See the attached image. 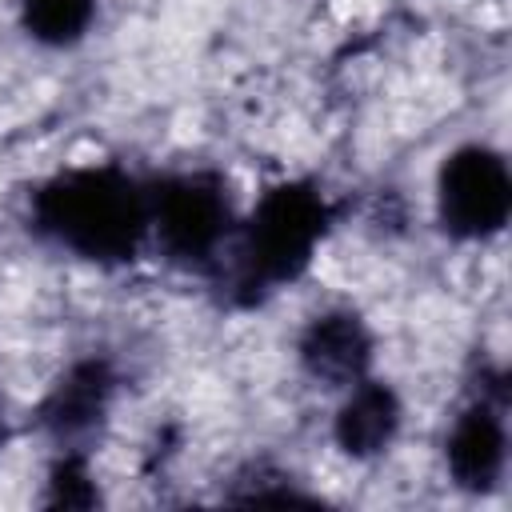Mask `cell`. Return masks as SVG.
<instances>
[{
	"instance_id": "52a82bcc",
	"label": "cell",
	"mask_w": 512,
	"mask_h": 512,
	"mask_svg": "<svg viewBox=\"0 0 512 512\" xmlns=\"http://www.w3.org/2000/svg\"><path fill=\"white\" fill-rule=\"evenodd\" d=\"M372 328L356 308H324L316 312L300 340H296V360L300 368L328 388H348L372 368Z\"/></svg>"
},
{
	"instance_id": "5b68a950",
	"label": "cell",
	"mask_w": 512,
	"mask_h": 512,
	"mask_svg": "<svg viewBox=\"0 0 512 512\" xmlns=\"http://www.w3.org/2000/svg\"><path fill=\"white\" fill-rule=\"evenodd\" d=\"M444 468L464 492H492L508 468V420H504V388L480 392L468 400L444 436Z\"/></svg>"
},
{
	"instance_id": "8fae6325",
	"label": "cell",
	"mask_w": 512,
	"mask_h": 512,
	"mask_svg": "<svg viewBox=\"0 0 512 512\" xmlns=\"http://www.w3.org/2000/svg\"><path fill=\"white\" fill-rule=\"evenodd\" d=\"M4 436H8V424H4V404H0V444H4Z\"/></svg>"
},
{
	"instance_id": "30bf717a",
	"label": "cell",
	"mask_w": 512,
	"mask_h": 512,
	"mask_svg": "<svg viewBox=\"0 0 512 512\" xmlns=\"http://www.w3.org/2000/svg\"><path fill=\"white\" fill-rule=\"evenodd\" d=\"M44 500L52 508H92L100 500L88 456L80 448H60V456L48 468V496Z\"/></svg>"
},
{
	"instance_id": "7a4b0ae2",
	"label": "cell",
	"mask_w": 512,
	"mask_h": 512,
	"mask_svg": "<svg viewBox=\"0 0 512 512\" xmlns=\"http://www.w3.org/2000/svg\"><path fill=\"white\" fill-rule=\"evenodd\" d=\"M336 220L332 196L308 180L292 176L256 196L248 216H240L232 236V292L240 304H260L276 288L296 284Z\"/></svg>"
},
{
	"instance_id": "3957f363",
	"label": "cell",
	"mask_w": 512,
	"mask_h": 512,
	"mask_svg": "<svg viewBox=\"0 0 512 512\" xmlns=\"http://www.w3.org/2000/svg\"><path fill=\"white\" fill-rule=\"evenodd\" d=\"M148 212V240H156L160 252L188 272L216 268L240 224L228 176L216 168H184L152 180Z\"/></svg>"
},
{
	"instance_id": "ba28073f",
	"label": "cell",
	"mask_w": 512,
	"mask_h": 512,
	"mask_svg": "<svg viewBox=\"0 0 512 512\" xmlns=\"http://www.w3.org/2000/svg\"><path fill=\"white\" fill-rule=\"evenodd\" d=\"M404 424V404L388 380L372 372L344 388V400L332 416V440L348 460H376L384 456Z\"/></svg>"
},
{
	"instance_id": "277c9868",
	"label": "cell",
	"mask_w": 512,
	"mask_h": 512,
	"mask_svg": "<svg viewBox=\"0 0 512 512\" xmlns=\"http://www.w3.org/2000/svg\"><path fill=\"white\" fill-rule=\"evenodd\" d=\"M512 216V172L500 148L460 144L436 168V224L460 244H484Z\"/></svg>"
},
{
	"instance_id": "8992f818",
	"label": "cell",
	"mask_w": 512,
	"mask_h": 512,
	"mask_svg": "<svg viewBox=\"0 0 512 512\" xmlns=\"http://www.w3.org/2000/svg\"><path fill=\"white\" fill-rule=\"evenodd\" d=\"M116 396V368L104 356L72 360L40 400V428L60 448H80L100 432Z\"/></svg>"
},
{
	"instance_id": "9c48e42d",
	"label": "cell",
	"mask_w": 512,
	"mask_h": 512,
	"mask_svg": "<svg viewBox=\"0 0 512 512\" xmlns=\"http://www.w3.org/2000/svg\"><path fill=\"white\" fill-rule=\"evenodd\" d=\"M100 0H20V28L44 48H72L88 36Z\"/></svg>"
},
{
	"instance_id": "6da1fadb",
	"label": "cell",
	"mask_w": 512,
	"mask_h": 512,
	"mask_svg": "<svg viewBox=\"0 0 512 512\" xmlns=\"http://www.w3.org/2000/svg\"><path fill=\"white\" fill-rule=\"evenodd\" d=\"M28 224L88 264H128L148 244V180L124 164H76L28 196Z\"/></svg>"
}]
</instances>
